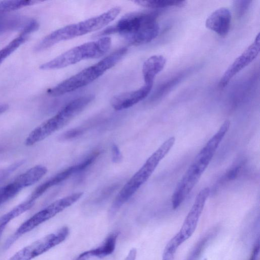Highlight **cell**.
Instances as JSON below:
<instances>
[{"label": "cell", "instance_id": "7a4b0ae2", "mask_svg": "<svg viewBox=\"0 0 260 260\" xmlns=\"http://www.w3.org/2000/svg\"><path fill=\"white\" fill-rule=\"evenodd\" d=\"M230 124L229 120H225L193 160L172 195V204L174 209L180 206L199 181L228 132Z\"/></svg>", "mask_w": 260, "mask_h": 260}, {"label": "cell", "instance_id": "277c9868", "mask_svg": "<svg viewBox=\"0 0 260 260\" xmlns=\"http://www.w3.org/2000/svg\"><path fill=\"white\" fill-rule=\"evenodd\" d=\"M175 142L174 137H170L166 140L123 185L111 206L109 211L110 217L113 216L147 181L160 161L171 149Z\"/></svg>", "mask_w": 260, "mask_h": 260}, {"label": "cell", "instance_id": "7c38bea8", "mask_svg": "<svg viewBox=\"0 0 260 260\" xmlns=\"http://www.w3.org/2000/svg\"><path fill=\"white\" fill-rule=\"evenodd\" d=\"M260 50L259 34L253 43L237 57L221 76L218 83L220 88L228 85L231 80L239 72L249 65L258 55Z\"/></svg>", "mask_w": 260, "mask_h": 260}, {"label": "cell", "instance_id": "8fae6325", "mask_svg": "<svg viewBox=\"0 0 260 260\" xmlns=\"http://www.w3.org/2000/svg\"><path fill=\"white\" fill-rule=\"evenodd\" d=\"M210 191V188L206 187L201 190L196 196L194 202L185 217L180 231L177 233L183 243L191 237L194 233L206 200L209 196Z\"/></svg>", "mask_w": 260, "mask_h": 260}, {"label": "cell", "instance_id": "484cf974", "mask_svg": "<svg viewBox=\"0 0 260 260\" xmlns=\"http://www.w3.org/2000/svg\"><path fill=\"white\" fill-rule=\"evenodd\" d=\"M91 126L85 125L69 129L62 133L59 137L60 141H67L74 139L82 136Z\"/></svg>", "mask_w": 260, "mask_h": 260}, {"label": "cell", "instance_id": "52a82bcc", "mask_svg": "<svg viewBox=\"0 0 260 260\" xmlns=\"http://www.w3.org/2000/svg\"><path fill=\"white\" fill-rule=\"evenodd\" d=\"M111 39L103 37L96 41L87 42L64 52L54 59L42 64L40 69L50 70L64 68L82 60L103 56L110 49Z\"/></svg>", "mask_w": 260, "mask_h": 260}, {"label": "cell", "instance_id": "7402d4cb", "mask_svg": "<svg viewBox=\"0 0 260 260\" xmlns=\"http://www.w3.org/2000/svg\"><path fill=\"white\" fill-rule=\"evenodd\" d=\"M39 2L36 1H5L0 2V15L11 12L21 8L29 6Z\"/></svg>", "mask_w": 260, "mask_h": 260}, {"label": "cell", "instance_id": "83f0119b", "mask_svg": "<svg viewBox=\"0 0 260 260\" xmlns=\"http://www.w3.org/2000/svg\"><path fill=\"white\" fill-rule=\"evenodd\" d=\"M251 2V1H234L235 9L239 16H241L245 13Z\"/></svg>", "mask_w": 260, "mask_h": 260}, {"label": "cell", "instance_id": "9a60e30c", "mask_svg": "<svg viewBox=\"0 0 260 260\" xmlns=\"http://www.w3.org/2000/svg\"><path fill=\"white\" fill-rule=\"evenodd\" d=\"M119 233L115 232L109 234L103 243L96 247L80 254L75 260H90L93 257H104L114 251Z\"/></svg>", "mask_w": 260, "mask_h": 260}, {"label": "cell", "instance_id": "cb8c5ba5", "mask_svg": "<svg viewBox=\"0 0 260 260\" xmlns=\"http://www.w3.org/2000/svg\"><path fill=\"white\" fill-rule=\"evenodd\" d=\"M215 231H212L204 235L196 244L194 247L190 252L187 260H196L202 253V251L205 248L207 244L210 239L214 235Z\"/></svg>", "mask_w": 260, "mask_h": 260}, {"label": "cell", "instance_id": "e575fe53", "mask_svg": "<svg viewBox=\"0 0 260 260\" xmlns=\"http://www.w3.org/2000/svg\"><path fill=\"white\" fill-rule=\"evenodd\" d=\"M169 260H174V259H169Z\"/></svg>", "mask_w": 260, "mask_h": 260}, {"label": "cell", "instance_id": "4dcf8cb0", "mask_svg": "<svg viewBox=\"0 0 260 260\" xmlns=\"http://www.w3.org/2000/svg\"><path fill=\"white\" fill-rule=\"evenodd\" d=\"M137 255V249L135 248H132L129 251L124 260H135Z\"/></svg>", "mask_w": 260, "mask_h": 260}, {"label": "cell", "instance_id": "3957f363", "mask_svg": "<svg viewBox=\"0 0 260 260\" xmlns=\"http://www.w3.org/2000/svg\"><path fill=\"white\" fill-rule=\"evenodd\" d=\"M121 7L116 6L106 12L57 29L45 37L36 46L34 50L40 52L63 41L81 36L102 28L111 22L119 15Z\"/></svg>", "mask_w": 260, "mask_h": 260}, {"label": "cell", "instance_id": "5bb4252c", "mask_svg": "<svg viewBox=\"0 0 260 260\" xmlns=\"http://www.w3.org/2000/svg\"><path fill=\"white\" fill-rule=\"evenodd\" d=\"M231 13L229 9L220 8L213 12L206 19L207 28L216 32L218 35L226 36L230 29Z\"/></svg>", "mask_w": 260, "mask_h": 260}, {"label": "cell", "instance_id": "6da1fadb", "mask_svg": "<svg viewBox=\"0 0 260 260\" xmlns=\"http://www.w3.org/2000/svg\"><path fill=\"white\" fill-rule=\"evenodd\" d=\"M157 16L156 13L153 12L128 13L115 24L106 27L94 36L101 38L117 34L130 45H144L151 42L159 34Z\"/></svg>", "mask_w": 260, "mask_h": 260}, {"label": "cell", "instance_id": "f1b7e54d", "mask_svg": "<svg viewBox=\"0 0 260 260\" xmlns=\"http://www.w3.org/2000/svg\"><path fill=\"white\" fill-rule=\"evenodd\" d=\"M112 160L114 163H119L122 160V155L118 147L113 144L111 147Z\"/></svg>", "mask_w": 260, "mask_h": 260}, {"label": "cell", "instance_id": "ac0fdd59", "mask_svg": "<svg viewBox=\"0 0 260 260\" xmlns=\"http://www.w3.org/2000/svg\"><path fill=\"white\" fill-rule=\"evenodd\" d=\"M29 20L18 15H0V32L20 29H22Z\"/></svg>", "mask_w": 260, "mask_h": 260}, {"label": "cell", "instance_id": "836d02e7", "mask_svg": "<svg viewBox=\"0 0 260 260\" xmlns=\"http://www.w3.org/2000/svg\"><path fill=\"white\" fill-rule=\"evenodd\" d=\"M203 260H207V258H205V259H204Z\"/></svg>", "mask_w": 260, "mask_h": 260}, {"label": "cell", "instance_id": "f546056e", "mask_svg": "<svg viewBox=\"0 0 260 260\" xmlns=\"http://www.w3.org/2000/svg\"><path fill=\"white\" fill-rule=\"evenodd\" d=\"M259 252V239H258L253 246V249L251 252V253L250 256L249 260H256L257 257H258Z\"/></svg>", "mask_w": 260, "mask_h": 260}, {"label": "cell", "instance_id": "5b68a950", "mask_svg": "<svg viewBox=\"0 0 260 260\" xmlns=\"http://www.w3.org/2000/svg\"><path fill=\"white\" fill-rule=\"evenodd\" d=\"M127 52L126 47L120 48L96 63L64 80L49 89L47 93L57 97L75 91L84 87L103 75L107 71L114 67Z\"/></svg>", "mask_w": 260, "mask_h": 260}, {"label": "cell", "instance_id": "44dd1931", "mask_svg": "<svg viewBox=\"0 0 260 260\" xmlns=\"http://www.w3.org/2000/svg\"><path fill=\"white\" fill-rule=\"evenodd\" d=\"M29 35L21 31L16 38L0 50V64L22 44L27 41Z\"/></svg>", "mask_w": 260, "mask_h": 260}, {"label": "cell", "instance_id": "9c48e42d", "mask_svg": "<svg viewBox=\"0 0 260 260\" xmlns=\"http://www.w3.org/2000/svg\"><path fill=\"white\" fill-rule=\"evenodd\" d=\"M69 233L68 228L63 226L23 247L8 260H31L62 242Z\"/></svg>", "mask_w": 260, "mask_h": 260}, {"label": "cell", "instance_id": "e0dca14e", "mask_svg": "<svg viewBox=\"0 0 260 260\" xmlns=\"http://www.w3.org/2000/svg\"><path fill=\"white\" fill-rule=\"evenodd\" d=\"M47 168L42 165H37L18 176L13 181L22 190L40 180L47 173Z\"/></svg>", "mask_w": 260, "mask_h": 260}, {"label": "cell", "instance_id": "d4e9b609", "mask_svg": "<svg viewBox=\"0 0 260 260\" xmlns=\"http://www.w3.org/2000/svg\"><path fill=\"white\" fill-rule=\"evenodd\" d=\"M21 190L14 181L0 187V205L14 197Z\"/></svg>", "mask_w": 260, "mask_h": 260}, {"label": "cell", "instance_id": "1f68e13d", "mask_svg": "<svg viewBox=\"0 0 260 260\" xmlns=\"http://www.w3.org/2000/svg\"><path fill=\"white\" fill-rule=\"evenodd\" d=\"M9 108V105L7 104L0 105V115L5 112Z\"/></svg>", "mask_w": 260, "mask_h": 260}, {"label": "cell", "instance_id": "ba28073f", "mask_svg": "<svg viewBox=\"0 0 260 260\" xmlns=\"http://www.w3.org/2000/svg\"><path fill=\"white\" fill-rule=\"evenodd\" d=\"M83 194L82 192L74 193L53 202L35 214L20 225L12 238L8 241L6 247H9L21 235L30 232L71 206L80 199Z\"/></svg>", "mask_w": 260, "mask_h": 260}, {"label": "cell", "instance_id": "d6a6232c", "mask_svg": "<svg viewBox=\"0 0 260 260\" xmlns=\"http://www.w3.org/2000/svg\"><path fill=\"white\" fill-rule=\"evenodd\" d=\"M5 229L4 228H0V237L3 232V231Z\"/></svg>", "mask_w": 260, "mask_h": 260}, {"label": "cell", "instance_id": "ffe728a7", "mask_svg": "<svg viewBox=\"0 0 260 260\" xmlns=\"http://www.w3.org/2000/svg\"><path fill=\"white\" fill-rule=\"evenodd\" d=\"M134 3L142 7L151 9L164 8L170 7H181L186 4V1L174 0L135 1Z\"/></svg>", "mask_w": 260, "mask_h": 260}, {"label": "cell", "instance_id": "603a6c76", "mask_svg": "<svg viewBox=\"0 0 260 260\" xmlns=\"http://www.w3.org/2000/svg\"><path fill=\"white\" fill-rule=\"evenodd\" d=\"M183 243L177 234L167 244L162 253V260L174 259L179 247Z\"/></svg>", "mask_w": 260, "mask_h": 260}, {"label": "cell", "instance_id": "8992f818", "mask_svg": "<svg viewBox=\"0 0 260 260\" xmlns=\"http://www.w3.org/2000/svg\"><path fill=\"white\" fill-rule=\"evenodd\" d=\"M93 99V95L88 94L70 101L55 115L32 130L26 138L25 145L32 146L62 128L81 113Z\"/></svg>", "mask_w": 260, "mask_h": 260}, {"label": "cell", "instance_id": "4316f807", "mask_svg": "<svg viewBox=\"0 0 260 260\" xmlns=\"http://www.w3.org/2000/svg\"><path fill=\"white\" fill-rule=\"evenodd\" d=\"M24 162V160H20L12 164L7 168L0 170V183L22 166Z\"/></svg>", "mask_w": 260, "mask_h": 260}, {"label": "cell", "instance_id": "4fadbf2b", "mask_svg": "<svg viewBox=\"0 0 260 260\" xmlns=\"http://www.w3.org/2000/svg\"><path fill=\"white\" fill-rule=\"evenodd\" d=\"M152 87L153 84H144L138 89L115 95L111 100V105L117 111L129 108L145 99Z\"/></svg>", "mask_w": 260, "mask_h": 260}, {"label": "cell", "instance_id": "d6986e66", "mask_svg": "<svg viewBox=\"0 0 260 260\" xmlns=\"http://www.w3.org/2000/svg\"><path fill=\"white\" fill-rule=\"evenodd\" d=\"M35 203V201L28 199L1 216L0 217V227L5 229L10 221L29 210L33 207Z\"/></svg>", "mask_w": 260, "mask_h": 260}, {"label": "cell", "instance_id": "2e32d148", "mask_svg": "<svg viewBox=\"0 0 260 260\" xmlns=\"http://www.w3.org/2000/svg\"><path fill=\"white\" fill-rule=\"evenodd\" d=\"M166 58L161 55H154L147 58L142 66V75L145 84H153L156 76L165 67Z\"/></svg>", "mask_w": 260, "mask_h": 260}, {"label": "cell", "instance_id": "30bf717a", "mask_svg": "<svg viewBox=\"0 0 260 260\" xmlns=\"http://www.w3.org/2000/svg\"><path fill=\"white\" fill-rule=\"evenodd\" d=\"M101 153L100 150H95L81 162L70 166L57 173L38 186L28 199L35 201L50 188L65 181L73 175L85 170L96 160Z\"/></svg>", "mask_w": 260, "mask_h": 260}]
</instances>
